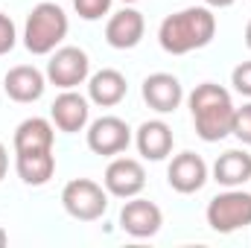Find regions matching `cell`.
Masks as SVG:
<instances>
[{
    "label": "cell",
    "instance_id": "obj_1",
    "mask_svg": "<svg viewBox=\"0 0 251 248\" xmlns=\"http://www.w3.org/2000/svg\"><path fill=\"white\" fill-rule=\"evenodd\" d=\"M216 35V15L210 6H187L181 12H173L158 26V41L164 53L170 56H187L193 50H201Z\"/></svg>",
    "mask_w": 251,
    "mask_h": 248
},
{
    "label": "cell",
    "instance_id": "obj_2",
    "mask_svg": "<svg viewBox=\"0 0 251 248\" xmlns=\"http://www.w3.org/2000/svg\"><path fill=\"white\" fill-rule=\"evenodd\" d=\"M190 114H193V125H196V134L204 140V143H216L222 137L231 134V125H234V102H231V94L216 85V82H201L196 85V91L190 94Z\"/></svg>",
    "mask_w": 251,
    "mask_h": 248
},
{
    "label": "cell",
    "instance_id": "obj_3",
    "mask_svg": "<svg viewBox=\"0 0 251 248\" xmlns=\"http://www.w3.org/2000/svg\"><path fill=\"white\" fill-rule=\"evenodd\" d=\"M67 29H70L67 12L59 3L44 0L29 12V18L24 24V47L32 56H50L67 38Z\"/></svg>",
    "mask_w": 251,
    "mask_h": 248
},
{
    "label": "cell",
    "instance_id": "obj_4",
    "mask_svg": "<svg viewBox=\"0 0 251 248\" xmlns=\"http://www.w3.org/2000/svg\"><path fill=\"white\" fill-rule=\"evenodd\" d=\"M207 225L216 234H234L251 225V193L243 187H228L207 204Z\"/></svg>",
    "mask_w": 251,
    "mask_h": 248
},
{
    "label": "cell",
    "instance_id": "obj_5",
    "mask_svg": "<svg viewBox=\"0 0 251 248\" xmlns=\"http://www.w3.org/2000/svg\"><path fill=\"white\" fill-rule=\"evenodd\" d=\"M64 210L79 222H97L108 210V190L91 178H73L62 190Z\"/></svg>",
    "mask_w": 251,
    "mask_h": 248
},
{
    "label": "cell",
    "instance_id": "obj_6",
    "mask_svg": "<svg viewBox=\"0 0 251 248\" xmlns=\"http://www.w3.org/2000/svg\"><path fill=\"white\" fill-rule=\"evenodd\" d=\"M91 73V62L88 53L79 47H56L50 62H47V82L62 88V91H73L79 88Z\"/></svg>",
    "mask_w": 251,
    "mask_h": 248
},
{
    "label": "cell",
    "instance_id": "obj_7",
    "mask_svg": "<svg viewBox=\"0 0 251 248\" xmlns=\"http://www.w3.org/2000/svg\"><path fill=\"white\" fill-rule=\"evenodd\" d=\"M128 143H131V128L114 114H105L88 125V149L94 155H105V158L123 155Z\"/></svg>",
    "mask_w": 251,
    "mask_h": 248
},
{
    "label": "cell",
    "instance_id": "obj_8",
    "mask_svg": "<svg viewBox=\"0 0 251 248\" xmlns=\"http://www.w3.org/2000/svg\"><path fill=\"white\" fill-rule=\"evenodd\" d=\"M161 225H164V213H161V207L155 201L137 198V196L126 198L123 210H120V228L128 237L149 240V237H155L161 231Z\"/></svg>",
    "mask_w": 251,
    "mask_h": 248
},
{
    "label": "cell",
    "instance_id": "obj_9",
    "mask_svg": "<svg viewBox=\"0 0 251 248\" xmlns=\"http://www.w3.org/2000/svg\"><path fill=\"white\" fill-rule=\"evenodd\" d=\"M102 184L108 190V196H117V198L140 196L143 187H146V170H143V164L134 161V158H114V161L105 167Z\"/></svg>",
    "mask_w": 251,
    "mask_h": 248
},
{
    "label": "cell",
    "instance_id": "obj_10",
    "mask_svg": "<svg viewBox=\"0 0 251 248\" xmlns=\"http://www.w3.org/2000/svg\"><path fill=\"white\" fill-rule=\"evenodd\" d=\"M167 181L176 193L190 196V193H199L201 187L207 184V164L201 155L196 152H181L170 161V170H167Z\"/></svg>",
    "mask_w": 251,
    "mask_h": 248
},
{
    "label": "cell",
    "instance_id": "obj_11",
    "mask_svg": "<svg viewBox=\"0 0 251 248\" xmlns=\"http://www.w3.org/2000/svg\"><path fill=\"white\" fill-rule=\"evenodd\" d=\"M143 99L152 111L173 114L184 99V88L173 73H152L143 79Z\"/></svg>",
    "mask_w": 251,
    "mask_h": 248
},
{
    "label": "cell",
    "instance_id": "obj_12",
    "mask_svg": "<svg viewBox=\"0 0 251 248\" xmlns=\"http://www.w3.org/2000/svg\"><path fill=\"white\" fill-rule=\"evenodd\" d=\"M50 120L53 125L64 131V134H76V131H82L88 120H91V105H88V99L82 97V94H76V91H62L59 97H56V102L50 105Z\"/></svg>",
    "mask_w": 251,
    "mask_h": 248
},
{
    "label": "cell",
    "instance_id": "obj_13",
    "mask_svg": "<svg viewBox=\"0 0 251 248\" xmlns=\"http://www.w3.org/2000/svg\"><path fill=\"white\" fill-rule=\"evenodd\" d=\"M143 32H146V21L131 6L114 12L108 18V24H105V41L114 50H131V47H137L143 41Z\"/></svg>",
    "mask_w": 251,
    "mask_h": 248
},
{
    "label": "cell",
    "instance_id": "obj_14",
    "mask_svg": "<svg viewBox=\"0 0 251 248\" xmlns=\"http://www.w3.org/2000/svg\"><path fill=\"white\" fill-rule=\"evenodd\" d=\"M44 88H47V76L32 64H18L3 79V91L15 102H35V99H41Z\"/></svg>",
    "mask_w": 251,
    "mask_h": 248
},
{
    "label": "cell",
    "instance_id": "obj_15",
    "mask_svg": "<svg viewBox=\"0 0 251 248\" xmlns=\"http://www.w3.org/2000/svg\"><path fill=\"white\" fill-rule=\"evenodd\" d=\"M126 91H128V82H126L123 73L114 70V67H102V70H97V73L88 79V99L97 102L100 108H114V105H120L123 97H126Z\"/></svg>",
    "mask_w": 251,
    "mask_h": 248
},
{
    "label": "cell",
    "instance_id": "obj_16",
    "mask_svg": "<svg viewBox=\"0 0 251 248\" xmlns=\"http://www.w3.org/2000/svg\"><path fill=\"white\" fill-rule=\"evenodd\" d=\"M173 128L164 123V120H146L140 123L137 134H134V143H137V152L146 158V161H164L170 152H173Z\"/></svg>",
    "mask_w": 251,
    "mask_h": 248
},
{
    "label": "cell",
    "instance_id": "obj_17",
    "mask_svg": "<svg viewBox=\"0 0 251 248\" xmlns=\"http://www.w3.org/2000/svg\"><path fill=\"white\" fill-rule=\"evenodd\" d=\"M15 170L18 178L29 187H44L53 173H56V155L53 149H41V152H15Z\"/></svg>",
    "mask_w": 251,
    "mask_h": 248
},
{
    "label": "cell",
    "instance_id": "obj_18",
    "mask_svg": "<svg viewBox=\"0 0 251 248\" xmlns=\"http://www.w3.org/2000/svg\"><path fill=\"white\" fill-rule=\"evenodd\" d=\"M213 181L222 187H243L251 181V155L246 149H228L213 164Z\"/></svg>",
    "mask_w": 251,
    "mask_h": 248
},
{
    "label": "cell",
    "instance_id": "obj_19",
    "mask_svg": "<svg viewBox=\"0 0 251 248\" xmlns=\"http://www.w3.org/2000/svg\"><path fill=\"white\" fill-rule=\"evenodd\" d=\"M53 140H56V131H53L50 120L29 117L15 128L12 146H15V152H41V149H53Z\"/></svg>",
    "mask_w": 251,
    "mask_h": 248
},
{
    "label": "cell",
    "instance_id": "obj_20",
    "mask_svg": "<svg viewBox=\"0 0 251 248\" xmlns=\"http://www.w3.org/2000/svg\"><path fill=\"white\" fill-rule=\"evenodd\" d=\"M73 9L82 21H100L102 15H108L111 0H73Z\"/></svg>",
    "mask_w": 251,
    "mask_h": 248
},
{
    "label": "cell",
    "instance_id": "obj_21",
    "mask_svg": "<svg viewBox=\"0 0 251 248\" xmlns=\"http://www.w3.org/2000/svg\"><path fill=\"white\" fill-rule=\"evenodd\" d=\"M231 134H234L237 140H243L246 146H251V102H246L243 108H237V111H234Z\"/></svg>",
    "mask_w": 251,
    "mask_h": 248
},
{
    "label": "cell",
    "instance_id": "obj_22",
    "mask_svg": "<svg viewBox=\"0 0 251 248\" xmlns=\"http://www.w3.org/2000/svg\"><path fill=\"white\" fill-rule=\"evenodd\" d=\"M231 85L237 94L243 97H251V62H240L231 73Z\"/></svg>",
    "mask_w": 251,
    "mask_h": 248
},
{
    "label": "cell",
    "instance_id": "obj_23",
    "mask_svg": "<svg viewBox=\"0 0 251 248\" xmlns=\"http://www.w3.org/2000/svg\"><path fill=\"white\" fill-rule=\"evenodd\" d=\"M15 41H18L15 24H12V18H9V15H3V12H0V56H6V53L15 47Z\"/></svg>",
    "mask_w": 251,
    "mask_h": 248
},
{
    "label": "cell",
    "instance_id": "obj_24",
    "mask_svg": "<svg viewBox=\"0 0 251 248\" xmlns=\"http://www.w3.org/2000/svg\"><path fill=\"white\" fill-rule=\"evenodd\" d=\"M6 170H9V152H6V146L0 143V181L6 178Z\"/></svg>",
    "mask_w": 251,
    "mask_h": 248
},
{
    "label": "cell",
    "instance_id": "obj_25",
    "mask_svg": "<svg viewBox=\"0 0 251 248\" xmlns=\"http://www.w3.org/2000/svg\"><path fill=\"white\" fill-rule=\"evenodd\" d=\"M237 0H204V6H210V9H228V6H234Z\"/></svg>",
    "mask_w": 251,
    "mask_h": 248
},
{
    "label": "cell",
    "instance_id": "obj_26",
    "mask_svg": "<svg viewBox=\"0 0 251 248\" xmlns=\"http://www.w3.org/2000/svg\"><path fill=\"white\" fill-rule=\"evenodd\" d=\"M6 243H9V234H6V231H3V228H0V248L6 246Z\"/></svg>",
    "mask_w": 251,
    "mask_h": 248
},
{
    "label": "cell",
    "instance_id": "obj_27",
    "mask_svg": "<svg viewBox=\"0 0 251 248\" xmlns=\"http://www.w3.org/2000/svg\"><path fill=\"white\" fill-rule=\"evenodd\" d=\"M246 44H249V50H251V21H249V26H246Z\"/></svg>",
    "mask_w": 251,
    "mask_h": 248
},
{
    "label": "cell",
    "instance_id": "obj_28",
    "mask_svg": "<svg viewBox=\"0 0 251 248\" xmlns=\"http://www.w3.org/2000/svg\"><path fill=\"white\" fill-rule=\"evenodd\" d=\"M123 3H126V6H128V3H137V0H123Z\"/></svg>",
    "mask_w": 251,
    "mask_h": 248
}]
</instances>
